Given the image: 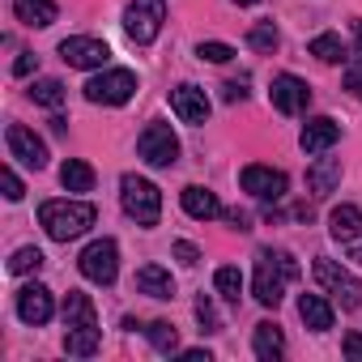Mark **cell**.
I'll use <instances>...</instances> for the list:
<instances>
[{
	"label": "cell",
	"instance_id": "6da1fadb",
	"mask_svg": "<svg viewBox=\"0 0 362 362\" xmlns=\"http://www.w3.org/2000/svg\"><path fill=\"white\" fill-rule=\"evenodd\" d=\"M298 277V260L281 247H260L256 252V277H252V294L260 307H277L286 298V286Z\"/></svg>",
	"mask_w": 362,
	"mask_h": 362
},
{
	"label": "cell",
	"instance_id": "7a4b0ae2",
	"mask_svg": "<svg viewBox=\"0 0 362 362\" xmlns=\"http://www.w3.org/2000/svg\"><path fill=\"white\" fill-rule=\"evenodd\" d=\"M64 354L73 358L98 354V315H94L90 294H77V290H69L64 298Z\"/></svg>",
	"mask_w": 362,
	"mask_h": 362
},
{
	"label": "cell",
	"instance_id": "3957f363",
	"mask_svg": "<svg viewBox=\"0 0 362 362\" xmlns=\"http://www.w3.org/2000/svg\"><path fill=\"white\" fill-rule=\"evenodd\" d=\"M98 209L90 201H43L39 205V226L56 239V243H69V239H81L90 226H94Z\"/></svg>",
	"mask_w": 362,
	"mask_h": 362
},
{
	"label": "cell",
	"instance_id": "277c9868",
	"mask_svg": "<svg viewBox=\"0 0 362 362\" xmlns=\"http://www.w3.org/2000/svg\"><path fill=\"white\" fill-rule=\"evenodd\" d=\"M119 205H124V214L136 226H158V218H162V192L141 175H124L119 179Z\"/></svg>",
	"mask_w": 362,
	"mask_h": 362
},
{
	"label": "cell",
	"instance_id": "5b68a950",
	"mask_svg": "<svg viewBox=\"0 0 362 362\" xmlns=\"http://www.w3.org/2000/svg\"><path fill=\"white\" fill-rule=\"evenodd\" d=\"M162 22H166V0H128V9H124V35L136 47H149L162 35Z\"/></svg>",
	"mask_w": 362,
	"mask_h": 362
},
{
	"label": "cell",
	"instance_id": "8992f818",
	"mask_svg": "<svg viewBox=\"0 0 362 362\" xmlns=\"http://www.w3.org/2000/svg\"><path fill=\"white\" fill-rule=\"evenodd\" d=\"M77 269H81V277L94 281V286H111V281L119 277V247H115V239H94V243L77 256Z\"/></svg>",
	"mask_w": 362,
	"mask_h": 362
},
{
	"label": "cell",
	"instance_id": "52a82bcc",
	"mask_svg": "<svg viewBox=\"0 0 362 362\" xmlns=\"http://www.w3.org/2000/svg\"><path fill=\"white\" fill-rule=\"evenodd\" d=\"M315 281H320V286H324V294H332L345 311L362 307V281H358L354 273H345L337 260L320 256V260H315Z\"/></svg>",
	"mask_w": 362,
	"mask_h": 362
},
{
	"label": "cell",
	"instance_id": "ba28073f",
	"mask_svg": "<svg viewBox=\"0 0 362 362\" xmlns=\"http://www.w3.org/2000/svg\"><path fill=\"white\" fill-rule=\"evenodd\" d=\"M132 94H136V77L128 69H107V73L86 81V98L98 107H124Z\"/></svg>",
	"mask_w": 362,
	"mask_h": 362
},
{
	"label": "cell",
	"instance_id": "9c48e42d",
	"mask_svg": "<svg viewBox=\"0 0 362 362\" xmlns=\"http://www.w3.org/2000/svg\"><path fill=\"white\" fill-rule=\"evenodd\" d=\"M136 153H141L149 166H175V162H179V136L170 132V124L153 119V124H145V132L136 136Z\"/></svg>",
	"mask_w": 362,
	"mask_h": 362
},
{
	"label": "cell",
	"instance_id": "30bf717a",
	"mask_svg": "<svg viewBox=\"0 0 362 362\" xmlns=\"http://www.w3.org/2000/svg\"><path fill=\"white\" fill-rule=\"evenodd\" d=\"M239 184L256 201H281L286 188H290V179H286V170H273V166H243L239 170Z\"/></svg>",
	"mask_w": 362,
	"mask_h": 362
},
{
	"label": "cell",
	"instance_id": "8fae6325",
	"mask_svg": "<svg viewBox=\"0 0 362 362\" xmlns=\"http://www.w3.org/2000/svg\"><path fill=\"white\" fill-rule=\"evenodd\" d=\"M60 60L69 69H103L111 60V47L103 39H90V35H73L60 43Z\"/></svg>",
	"mask_w": 362,
	"mask_h": 362
},
{
	"label": "cell",
	"instance_id": "7c38bea8",
	"mask_svg": "<svg viewBox=\"0 0 362 362\" xmlns=\"http://www.w3.org/2000/svg\"><path fill=\"white\" fill-rule=\"evenodd\" d=\"M269 103H273L281 115H303V111H307V103H311V90H307V81H303V77L281 73V77H273Z\"/></svg>",
	"mask_w": 362,
	"mask_h": 362
},
{
	"label": "cell",
	"instance_id": "4fadbf2b",
	"mask_svg": "<svg viewBox=\"0 0 362 362\" xmlns=\"http://www.w3.org/2000/svg\"><path fill=\"white\" fill-rule=\"evenodd\" d=\"M5 141H9V158H18L22 166H30V170H43L47 166V145L26 124H9L5 128Z\"/></svg>",
	"mask_w": 362,
	"mask_h": 362
},
{
	"label": "cell",
	"instance_id": "5bb4252c",
	"mask_svg": "<svg viewBox=\"0 0 362 362\" xmlns=\"http://www.w3.org/2000/svg\"><path fill=\"white\" fill-rule=\"evenodd\" d=\"M170 111L184 119V124H205L209 119V98H205V90L201 86H175L170 90Z\"/></svg>",
	"mask_w": 362,
	"mask_h": 362
},
{
	"label": "cell",
	"instance_id": "9a60e30c",
	"mask_svg": "<svg viewBox=\"0 0 362 362\" xmlns=\"http://www.w3.org/2000/svg\"><path fill=\"white\" fill-rule=\"evenodd\" d=\"M52 311H56V303H52V290L47 286H26V290H18V315H22V324H47L52 320Z\"/></svg>",
	"mask_w": 362,
	"mask_h": 362
},
{
	"label": "cell",
	"instance_id": "2e32d148",
	"mask_svg": "<svg viewBox=\"0 0 362 362\" xmlns=\"http://www.w3.org/2000/svg\"><path fill=\"white\" fill-rule=\"evenodd\" d=\"M337 141H341V124H337L332 115H315V119H307V128H303V136H298L303 153H328Z\"/></svg>",
	"mask_w": 362,
	"mask_h": 362
},
{
	"label": "cell",
	"instance_id": "e0dca14e",
	"mask_svg": "<svg viewBox=\"0 0 362 362\" xmlns=\"http://www.w3.org/2000/svg\"><path fill=\"white\" fill-rule=\"evenodd\" d=\"M179 201H184V214L188 218H197V222H214V218H226V209H222V201L209 192V188H184V197H179Z\"/></svg>",
	"mask_w": 362,
	"mask_h": 362
},
{
	"label": "cell",
	"instance_id": "ac0fdd59",
	"mask_svg": "<svg viewBox=\"0 0 362 362\" xmlns=\"http://www.w3.org/2000/svg\"><path fill=\"white\" fill-rule=\"evenodd\" d=\"M132 286L145 298H175V281H170V273L162 264H141L136 277H132Z\"/></svg>",
	"mask_w": 362,
	"mask_h": 362
},
{
	"label": "cell",
	"instance_id": "d6986e66",
	"mask_svg": "<svg viewBox=\"0 0 362 362\" xmlns=\"http://www.w3.org/2000/svg\"><path fill=\"white\" fill-rule=\"evenodd\" d=\"M252 349H256L260 362H281V354H286V332H281V324H273V320L256 324V332H252Z\"/></svg>",
	"mask_w": 362,
	"mask_h": 362
},
{
	"label": "cell",
	"instance_id": "ffe728a7",
	"mask_svg": "<svg viewBox=\"0 0 362 362\" xmlns=\"http://www.w3.org/2000/svg\"><path fill=\"white\" fill-rule=\"evenodd\" d=\"M328 230L337 243H358L362 239V209L358 205H337L328 218Z\"/></svg>",
	"mask_w": 362,
	"mask_h": 362
},
{
	"label": "cell",
	"instance_id": "44dd1931",
	"mask_svg": "<svg viewBox=\"0 0 362 362\" xmlns=\"http://www.w3.org/2000/svg\"><path fill=\"white\" fill-rule=\"evenodd\" d=\"M337 184H341V158H315L307 166V188L315 197H328Z\"/></svg>",
	"mask_w": 362,
	"mask_h": 362
},
{
	"label": "cell",
	"instance_id": "7402d4cb",
	"mask_svg": "<svg viewBox=\"0 0 362 362\" xmlns=\"http://www.w3.org/2000/svg\"><path fill=\"white\" fill-rule=\"evenodd\" d=\"M13 13L30 30H47L56 22V0H13Z\"/></svg>",
	"mask_w": 362,
	"mask_h": 362
},
{
	"label": "cell",
	"instance_id": "603a6c76",
	"mask_svg": "<svg viewBox=\"0 0 362 362\" xmlns=\"http://www.w3.org/2000/svg\"><path fill=\"white\" fill-rule=\"evenodd\" d=\"M298 315H303V324L311 332H328L332 328V303L324 294H303L298 298Z\"/></svg>",
	"mask_w": 362,
	"mask_h": 362
},
{
	"label": "cell",
	"instance_id": "cb8c5ba5",
	"mask_svg": "<svg viewBox=\"0 0 362 362\" xmlns=\"http://www.w3.org/2000/svg\"><path fill=\"white\" fill-rule=\"evenodd\" d=\"M60 184H64L69 192H90V188H94V166L81 162V158H69V162L60 166Z\"/></svg>",
	"mask_w": 362,
	"mask_h": 362
},
{
	"label": "cell",
	"instance_id": "d4e9b609",
	"mask_svg": "<svg viewBox=\"0 0 362 362\" xmlns=\"http://www.w3.org/2000/svg\"><path fill=\"white\" fill-rule=\"evenodd\" d=\"M145 337H149V345H153L158 354H179V328H175V324L153 320V324H145Z\"/></svg>",
	"mask_w": 362,
	"mask_h": 362
},
{
	"label": "cell",
	"instance_id": "484cf974",
	"mask_svg": "<svg viewBox=\"0 0 362 362\" xmlns=\"http://www.w3.org/2000/svg\"><path fill=\"white\" fill-rule=\"evenodd\" d=\"M307 52H311L320 64H341V60H345V43H341L337 35H315Z\"/></svg>",
	"mask_w": 362,
	"mask_h": 362
},
{
	"label": "cell",
	"instance_id": "4316f807",
	"mask_svg": "<svg viewBox=\"0 0 362 362\" xmlns=\"http://www.w3.org/2000/svg\"><path fill=\"white\" fill-rule=\"evenodd\" d=\"M214 290H218L226 303H239V298H243V273H239L235 264L218 269V273H214Z\"/></svg>",
	"mask_w": 362,
	"mask_h": 362
},
{
	"label": "cell",
	"instance_id": "83f0119b",
	"mask_svg": "<svg viewBox=\"0 0 362 362\" xmlns=\"http://www.w3.org/2000/svg\"><path fill=\"white\" fill-rule=\"evenodd\" d=\"M30 98H35L39 107H60V103H64V86H60L56 77H43V81L30 86Z\"/></svg>",
	"mask_w": 362,
	"mask_h": 362
},
{
	"label": "cell",
	"instance_id": "f1b7e54d",
	"mask_svg": "<svg viewBox=\"0 0 362 362\" xmlns=\"http://www.w3.org/2000/svg\"><path fill=\"white\" fill-rule=\"evenodd\" d=\"M39 269H43V252L39 247H18L13 260H9V273H18V277L22 273H39Z\"/></svg>",
	"mask_w": 362,
	"mask_h": 362
},
{
	"label": "cell",
	"instance_id": "f546056e",
	"mask_svg": "<svg viewBox=\"0 0 362 362\" xmlns=\"http://www.w3.org/2000/svg\"><path fill=\"white\" fill-rule=\"evenodd\" d=\"M197 320H201V332H209V337H214V332H222V328H226V324H222V315H218V307H214V298H209V294H201V298H197Z\"/></svg>",
	"mask_w": 362,
	"mask_h": 362
},
{
	"label": "cell",
	"instance_id": "4dcf8cb0",
	"mask_svg": "<svg viewBox=\"0 0 362 362\" xmlns=\"http://www.w3.org/2000/svg\"><path fill=\"white\" fill-rule=\"evenodd\" d=\"M247 43H252L256 52H273L281 39H277V26H273V22H256V26L247 30Z\"/></svg>",
	"mask_w": 362,
	"mask_h": 362
},
{
	"label": "cell",
	"instance_id": "1f68e13d",
	"mask_svg": "<svg viewBox=\"0 0 362 362\" xmlns=\"http://www.w3.org/2000/svg\"><path fill=\"white\" fill-rule=\"evenodd\" d=\"M197 56H201V60H209V64H226V60L235 56V47H230V43H201V47H197Z\"/></svg>",
	"mask_w": 362,
	"mask_h": 362
},
{
	"label": "cell",
	"instance_id": "d6a6232c",
	"mask_svg": "<svg viewBox=\"0 0 362 362\" xmlns=\"http://www.w3.org/2000/svg\"><path fill=\"white\" fill-rule=\"evenodd\" d=\"M345 90L362 103V56H354V60L345 64Z\"/></svg>",
	"mask_w": 362,
	"mask_h": 362
},
{
	"label": "cell",
	"instance_id": "836d02e7",
	"mask_svg": "<svg viewBox=\"0 0 362 362\" xmlns=\"http://www.w3.org/2000/svg\"><path fill=\"white\" fill-rule=\"evenodd\" d=\"M0 184H5V197H9V201H22V197H26V188H22V179H18L13 166L0 170Z\"/></svg>",
	"mask_w": 362,
	"mask_h": 362
},
{
	"label": "cell",
	"instance_id": "e575fe53",
	"mask_svg": "<svg viewBox=\"0 0 362 362\" xmlns=\"http://www.w3.org/2000/svg\"><path fill=\"white\" fill-rule=\"evenodd\" d=\"M175 260L192 269V264L201 260V247H197V243H188V239H179V243H175Z\"/></svg>",
	"mask_w": 362,
	"mask_h": 362
},
{
	"label": "cell",
	"instance_id": "d590c367",
	"mask_svg": "<svg viewBox=\"0 0 362 362\" xmlns=\"http://www.w3.org/2000/svg\"><path fill=\"white\" fill-rule=\"evenodd\" d=\"M341 349H345L349 362H362V332H345V345Z\"/></svg>",
	"mask_w": 362,
	"mask_h": 362
},
{
	"label": "cell",
	"instance_id": "8d00e7d4",
	"mask_svg": "<svg viewBox=\"0 0 362 362\" xmlns=\"http://www.w3.org/2000/svg\"><path fill=\"white\" fill-rule=\"evenodd\" d=\"M35 69H39V56H35V52H22V56H18V64H13V73H18V77H30Z\"/></svg>",
	"mask_w": 362,
	"mask_h": 362
},
{
	"label": "cell",
	"instance_id": "74e56055",
	"mask_svg": "<svg viewBox=\"0 0 362 362\" xmlns=\"http://www.w3.org/2000/svg\"><path fill=\"white\" fill-rule=\"evenodd\" d=\"M222 98H226V103H243V98H247L243 81H226V86H222Z\"/></svg>",
	"mask_w": 362,
	"mask_h": 362
},
{
	"label": "cell",
	"instance_id": "f35d334b",
	"mask_svg": "<svg viewBox=\"0 0 362 362\" xmlns=\"http://www.w3.org/2000/svg\"><path fill=\"white\" fill-rule=\"evenodd\" d=\"M184 362H209V349H179Z\"/></svg>",
	"mask_w": 362,
	"mask_h": 362
},
{
	"label": "cell",
	"instance_id": "ab89813d",
	"mask_svg": "<svg viewBox=\"0 0 362 362\" xmlns=\"http://www.w3.org/2000/svg\"><path fill=\"white\" fill-rule=\"evenodd\" d=\"M226 222H230L235 230H247V214H239V209H226Z\"/></svg>",
	"mask_w": 362,
	"mask_h": 362
},
{
	"label": "cell",
	"instance_id": "60d3db41",
	"mask_svg": "<svg viewBox=\"0 0 362 362\" xmlns=\"http://www.w3.org/2000/svg\"><path fill=\"white\" fill-rule=\"evenodd\" d=\"M354 35H358V52H362V22H354Z\"/></svg>",
	"mask_w": 362,
	"mask_h": 362
},
{
	"label": "cell",
	"instance_id": "b9f144b4",
	"mask_svg": "<svg viewBox=\"0 0 362 362\" xmlns=\"http://www.w3.org/2000/svg\"><path fill=\"white\" fill-rule=\"evenodd\" d=\"M354 260H358V264H362V243H358V247H354Z\"/></svg>",
	"mask_w": 362,
	"mask_h": 362
},
{
	"label": "cell",
	"instance_id": "7bdbcfd3",
	"mask_svg": "<svg viewBox=\"0 0 362 362\" xmlns=\"http://www.w3.org/2000/svg\"><path fill=\"white\" fill-rule=\"evenodd\" d=\"M239 5H256V0H239Z\"/></svg>",
	"mask_w": 362,
	"mask_h": 362
}]
</instances>
